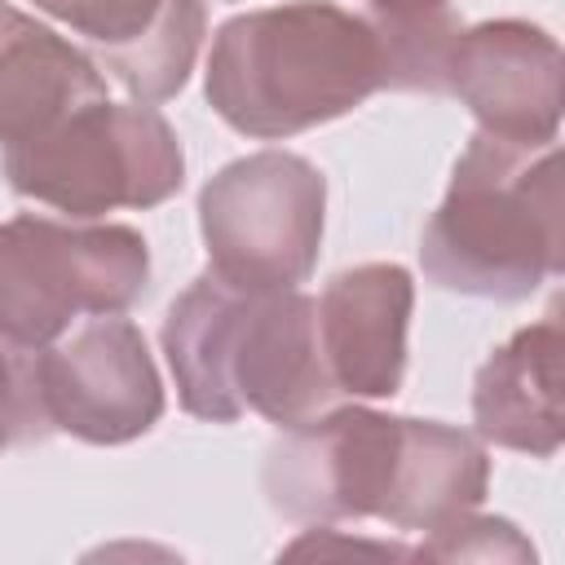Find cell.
<instances>
[{
  "label": "cell",
  "mask_w": 565,
  "mask_h": 565,
  "mask_svg": "<svg viewBox=\"0 0 565 565\" xmlns=\"http://www.w3.org/2000/svg\"><path fill=\"white\" fill-rule=\"evenodd\" d=\"M159 344L181 411L234 424L247 411L291 428L344 402L318 349V305L300 287H238L199 274L163 313Z\"/></svg>",
  "instance_id": "cell-1"
},
{
  "label": "cell",
  "mask_w": 565,
  "mask_h": 565,
  "mask_svg": "<svg viewBox=\"0 0 565 565\" xmlns=\"http://www.w3.org/2000/svg\"><path fill=\"white\" fill-rule=\"evenodd\" d=\"M371 93H380L371 18L335 0H287L225 18L203 71L216 119L256 141L331 124Z\"/></svg>",
  "instance_id": "cell-2"
},
{
  "label": "cell",
  "mask_w": 565,
  "mask_h": 565,
  "mask_svg": "<svg viewBox=\"0 0 565 565\" xmlns=\"http://www.w3.org/2000/svg\"><path fill=\"white\" fill-rule=\"evenodd\" d=\"M419 269L441 291L503 305L556 278L565 269L556 141L521 146L472 132L419 234Z\"/></svg>",
  "instance_id": "cell-3"
},
{
  "label": "cell",
  "mask_w": 565,
  "mask_h": 565,
  "mask_svg": "<svg viewBox=\"0 0 565 565\" xmlns=\"http://www.w3.org/2000/svg\"><path fill=\"white\" fill-rule=\"evenodd\" d=\"M13 194L71 221H97L119 207H159L185 181L177 128L146 102H93L49 132L0 146Z\"/></svg>",
  "instance_id": "cell-4"
},
{
  "label": "cell",
  "mask_w": 565,
  "mask_h": 565,
  "mask_svg": "<svg viewBox=\"0 0 565 565\" xmlns=\"http://www.w3.org/2000/svg\"><path fill=\"white\" fill-rule=\"evenodd\" d=\"M150 287L141 230L110 221H0V344L40 353L79 318L128 313Z\"/></svg>",
  "instance_id": "cell-5"
},
{
  "label": "cell",
  "mask_w": 565,
  "mask_h": 565,
  "mask_svg": "<svg viewBox=\"0 0 565 565\" xmlns=\"http://www.w3.org/2000/svg\"><path fill=\"white\" fill-rule=\"evenodd\" d=\"M327 177L291 150L230 159L199 190L207 269L238 287H300L318 269Z\"/></svg>",
  "instance_id": "cell-6"
},
{
  "label": "cell",
  "mask_w": 565,
  "mask_h": 565,
  "mask_svg": "<svg viewBox=\"0 0 565 565\" xmlns=\"http://www.w3.org/2000/svg\"><path fill=\"white\" fill-rule=\"evenodd\" d=\"M411 459V415L327 406L282 428L260 468L265 503L296 525L384 521L393 530Z\"/></svg>",
  "instance_id": "cell-7"
},
{
  "label": "cell",
  "mask_w": 565,
  "mask_h": 565,
  "mask_svg": "<svg viewBox=\"0 0 565 565\" xmlns=\"http://www.w3.org/2000/svg\"><path fill=\"white\" fill-rule=\"evenodd\" d=\"M35 388L49 428L88 446H128L163 419V380L124 313L84 318L40 349Z\"/></svg>",
  "instance_id": "cell-8"
},
{
  "label": "cell",
  "mask_w": 565,
  "mask_h": 565,
  "mask_svg": "<svg viewBox=\"0 0 565 565\" xmlns=\"http://www.w3.org/2000/svg\"><path fill=\"white\" fill-rule=\"evenodd\" d=\"M446 97H459L481 132L547 146L561 132V44L552 31L525 18H490L463 26L450 66Z\"/></svg>",
  "instance_id": "cell-9"
},
{
  "label": "cell",
  "mask_w": 565,
  "mask_h": 565,
  "mask_svg": "<svg viewBox=\"0 0 565 565\" xmlns=\"http://www.w3.org/2000/svg\"><path fill=\"white\" fill-rule=\"evenodd\" d=\"M84 40V53L132 102L177 97L207 35L203 0H31Z\"/></svg>",
  "instance_id": "cell-10"
},
{
  "label": "cell",
  "mask_w": 565,
  "mask_h": 565,
  "mask_svg": "<svg viewBox=\"0 0 565 565\" xmlns=\"http://www.w3.org/2000/svg\"><path fill=\"white\" fill-rule=\"evenodd\" d=\"M318 305V349L327 375L349 402L397 397L406 380V331L415 309V278L397 260H366L340 269Z\"/></svg>",
  "instance_id": "cell-11"
},
{
  "label": "cell",
  "mask_w": 565,
  "mask_h": 565,
  "mask_svg": "<svg viewBox=\"0 0 565 565\" xmlns=\"http://www.w3.org/2000/svg\"><path fill=\"white\" fill-rule=\"evenodd\" d=\"M561 313L512 331L472 380V424L486 446L516 450L530 459H552L561 450Z\"/></svg>",
  "instance_id": "cell-12"
},
{
  "label": "cell",
  "mask_w": 565,
  "mask_h": 565,
  "mask_svg": "<svg viewBox=\"0 0 565 565\" xmlns=\"http://www.w3.org/2000/svg\"><path fill=\"white\" fill-rule=\"evenodd\" d=\"M93 102H106L102 66L53 26L0 4V146L31 141Z\"/></svg>",
  "instance_id": "cell-13"
},
{
  "label": "cell",
  "mask_w": 565,
  "mask_h": 565,
  "mask_svg": "<svg viewBox=\"0 0 565 565\" xmlns=\"http://www.w3.org/2000/svg\"><path fill=\"white\" fill-rule=\"evenodd\" d=\"M380 44V88L388 93H428L446 97L450 49L463 31L450 4L415 13H366Z\"/></svg>",
  "instance_id": "cell-14"
},
{
  "label": "cell",
  "mask_w": 565,
  "mask_h": 565,
  "mask_svg": "<svg viewBox=\"0 0 565 565\" xmlns=\"http://www.w3.org/2000/svg\"><path fill=\"white\" fill-rule=\"evenodd\" d=\"M411 556H419V561H516V565H525V561H534V547L508 516H481L472 508V512H459L455 521L428 530L419 539V547H411Z\"/></svg>",
  "instance_id": "cell-15"
},
{
  "label": "cell",
  "mask_w": 565,
  "mask_h": 565,
  "mask_svg": "<svg viewBox=\"0 0 565 565\" xmlns=\"http://www.w3.org/2000/svg\"><path fill=\"white\" fill-rule=\"evenodd\" d=\"M44 437H53V428L35 388V353L0 344V455Z\"/></svg>",
  "instance_id": "cell-16"
},
{
  "label": "cell",
  "mask_w": 565,
  "mask_h": 565,
  "mask_svg": "<svg viewBox=\"0 0 565 565\" xmlns=\"http://www.w3.org/2000/svg\"><path fill=\"white\" fill-rule=\"evenodd\" d=\"M371 13H415V9H437V4H450V0H366Z\"/></svg>",
  "instance_id": "cell-17"
},
{
  "label": "cell",
  "mask_w": 565,
  "mask_h": 565,
  "mask_svg": "<svg viewBox=\"0 0 565 565\" xmlns=\"http://www.w3.org/2000/svg\"><path fill=\"white\" fill-rule=\"evenodd\" d=\"M0 4H4V0H0Z\"/></svg>",
  "instance_id": "cell-18"
}]
</instances>
